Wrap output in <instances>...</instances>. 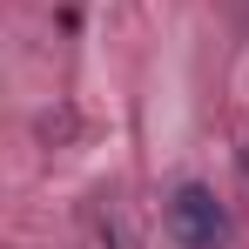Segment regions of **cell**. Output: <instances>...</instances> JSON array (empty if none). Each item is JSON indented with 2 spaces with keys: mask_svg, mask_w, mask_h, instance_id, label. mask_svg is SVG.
Returning <instances> with one entry per match:
<instances>
[{
  "mask_svg": "<svg viewBox=\"0 0 249 249\" xmlns=\"http://www.w3.org/2000/svg\"><path fill=\"white\" fill-rule=\"evenodd\" d=\"M168 222H175V243L182 249H222L229 243V215H222V202L209 196L202 182H182V189H175Z\"/></svg>",
  "mask_w": 249,
  "mask_h": 249,
  "instance_id": "cell-1",
  "label": "cell"
}]
</instances>
